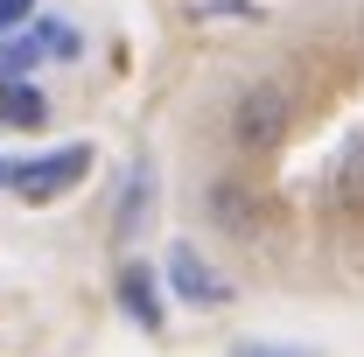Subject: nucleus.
I'll return each mask as SVG.
<instances>
[{"instance_id": "obj_4", "label": "nucleus", "mask_w": 364, "mask_h": 357, "mask_svg": "<svg viewBox=\"0 0 364 357\" xmlns=\"http://www.w3.org/2000/svg\"><path fill=\"white\" fill-rule=\"evenodd\" d=\"M119 309H127V322H140L147 336H161L168 309H161V280H154V267H140V260L119 267Z\"/></svg>"}, {"instance_id": "obj_9", "label": "nucleus", "mask_w": 364, "mask_h": 357, "mask_svg": "<svg viewBox=\"0 0 364 357\" xmlns=\"http://www.w3.org/2000/svg\"><path fill=\"white\" fill-rule=\"evenodd\" d=\"M28 21H36V0H0V43H7V36H21Z\"/></svg>"}, {"instance_id": "obj_5", "label": "nucleus", "mask_w": 364, "mask_h": 357, "mask_svg": "<svg viewBox=\"0 0 364 357\" xmlns=\"http://www.w3.org/2000/svg\"><path fill=\"white\" fill-rule=\"evenodd\" d=\"M147 211H154V161H134L127 169V189H119V211H112V238L134 245L147 231Z\"/></svg>"}, {"instance_id": "obj_8", "label": "nucleus", "mask_w": 364, "mask_h": 357, "mask_svg": "<svg viewBox=\"0 0 364 357\" xmlns=\"http://www.w3.org/2000/svg\"><path fill=\"white\" fill-rule=\"evenodd\" d=\"M336 196H343V203H364V134L336 154Z\"/></svg>"}, {"instance_id": "obj_7", "label": "nucleus", "mask_w": 364, "mask_h": 357, "mask_svg": "<svg viewBox=\"0 0 364 357\" xmlns=\"http://www.w3.org/2000/svg\"><path fill=\"white\" fill-rule=\"evenodd\" d=\"M203 211H210V218L225 224L231 238H245V231H252V218H259V211H252V189H238V182H210Z\"/></svg>"}, {"instance_id": "obj_3", "label": "nucleus", "mask_w": 364, "mask_h": 357, "mask_svg": "<svg viewBox=\"0 0 364 357\" xmlns=\"http://www.w3.org/2000/svg\"><path fill=\"white\" fill-rule=\"evenodd\" d=\"M168 287H176L189 309H225V302H231V280L210 267V252H196L189 238L168 245Z\"/></svg>"}, {"instance_id": "obj_10", "label": "nucleus", "mask_w": 364, "mask_h": 357, "mask_svg": "<svg viewBox=\"0 0 364 357\" xmlns=\"http://www.w3.org/2000/svg\"><path fill=\"white\" fill-rule=\"evenodd\" d=\"M231 357H316V351H301V343H259V336H245Z\"/></svg>"}, {"instance_id": "obj_1", "label": "nucleus", "mask_w": 364, "mask_h": 357, "mask_svg": "<svg viewBox=\"0 0 364 357\" xmlns=\"http://www.w3.org/2000/svg\"><path fill=\"white\" fill-rule=\"evenodd\" d=\"M287 119H294V98H287V85H273V78H252V85L231 98V140L252 147V154L280 147L287 140Z\"/></svg>"}, {"instance_id": "obj_6", "label": "nucleus", "mask_w": 364, "mask_h": 357, "mask_svg": "<svg viewBox=\"0 0 364 357\" xmlns=\"http://www.w3.org/2000/svg\"><path fill=\"white\" fill-rule=\"evenodd\" d=\"M43 119H49L43 85H28V78H0V127H21V134H36Z\"/></svg>"}, {"instance_id": "obj_2", "label": "nucleus", "mask_w": 364, "mask_h": 357, "mask_svg": "<svg viewBox=\"0 0 364 357\" xmlns=\"http://www.w3.org/2000/svg\"><path fill=\"white\" fill-rule=\"evenodd\" d=\"M85 176H91V147L85 140H70V147H56V154H28V161L7 169V182L21 189V203H56V196H70Z\"/></svg>"}, {"instance_id": "obj_11", "label": "nucleus", "mask_w": 364, "mask_h": 357, "mask_svg": "<svg viewBox=\"0 0 364 357\" xmlns=\"http://www.w3.org/2000/svg\"><path fill=\"white\" fill-rule=\"evenodd\" d=\"M0 182H7V161H0Z\"/></svg>"}]
</instances>
